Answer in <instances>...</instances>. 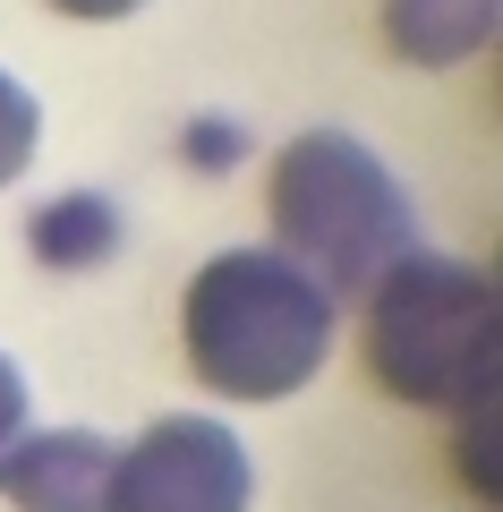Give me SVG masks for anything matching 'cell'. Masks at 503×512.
<instances>
[{"instance_id": "1", "label": "cell", "mask_w": 503, "mask_h": 512, "mask_svg": "<svg viewBox=\"0 0 503 512\" xmlns=\"http://www.w3.org/2000/svg\"><path fill=\"white\" fill-rule=\"evenodd\" d=\"M367 376L418 410H469L486 427L503 384V308L495 282L461 256L401 248L367 282Z\"/></svg>"}, {"instance_id": "2", "label": "cell", "mask_w": 503, "mask_h": 512, "mask_svg": "<svg viewBox=\"0 0 503 512\" xmlns=\"http://www.w3.org/2000/svg\"><path fill=\"white\" fill-rule=\"evenodd\" d=\"M188 367L231 402H282L333 350V291L282 248H231L188 282Z\"/></svg>"}, {"instance_id": "3", "label": "cell", "mask_w": 503, "mask_h": 512, "mask_svg": "<svg viewBox=\"0 0 503 512\" xmlns=\"http://www.w3.org/2000/svg\"><path fill=\"white\" fill-rule=\"evenodd\" d=\"M273 231H282V256L307 265L333 299L367 291L401 248H418L410 197L342 128H307V137L282 146V163H273Z\"/></svg>"}, {"instance_id": "4", "label": "cell", "mask_w": 503, "mask_h": 512, "mask_svg": "<svg viewBox=\"0 0 503 512\" xmlns=\"http://www.w3.org/2000/svg\"><path fill=\"white\" fill-rule=\"evenodd\" d=\"M111 512H248V444L214 419H154L111 461Z\"/></svg>"}, {"instance_id": "5", "label": "cell", "mask_w": 503, "mask_h": 512, "mask_svg": "<svg viewBox=\"0 0 503 512\" xmlns=\"http://www.w3.org/2000/svg\"><path fill=\"white\" fill-rule=\"evenodd\" d=\"M111 461L120 444L86 436V427H60V436H18L0 495L18 512H111Z\"/></svg>"}, {"instance_id": "6", "label": "cell", "mask_w": 503, "mask_h": 512, "mask_svg": "<svg viewBox=\"0 0 503 512\" xmlns=\"http://www.w3.org/2000/svg\"><path fill=\"white\" fill-rule=\"evenodd\" d=\"M495 18H503V0H384V35H393V52L418 60V69L469 60L495 35Z\"/></svg>"}, {"instance_id": "7", "label": "cell", "mask_w": 503, "mask_h": 512, "mask_svg": "<svg viewBox=\"0 0 503 512\" xmlns=\"http://www.w3.org/2000/svg\"><path fill=\"white\" fill-rule=\"evenodd\" d=\"M35 128H43V120H35V94H26L18 77H0V188L26 171V154H35Z\"/></svg>"}, {"instance_id": "8", "label": "cell", "mask_w": 503, "mask_h": 512, "mask_svg": "<svg viewBox=\"0 0 503 512\" xmlns=\"http://www.w3.org/2000/svg\"><path fill=\"white\" fill-rule=\"evenodd\" d=\"M18 436H26V376L0 359V470H9V453H18Z\"/></svg>"}, {"instance_id": "9", "label": "cell", "mask_w": 503, "mask_h": 512, "mask_svg": "<svg viewBox=\"0 0 503 512\" xmlns=\"http://www.w3.org/2000/svg\"><path fill=\"white\" fill-rule=\"evenodd\" d=\"M52 9H60V18H128V9H145V0H52Z\"/></svg>"}]
</instances>
